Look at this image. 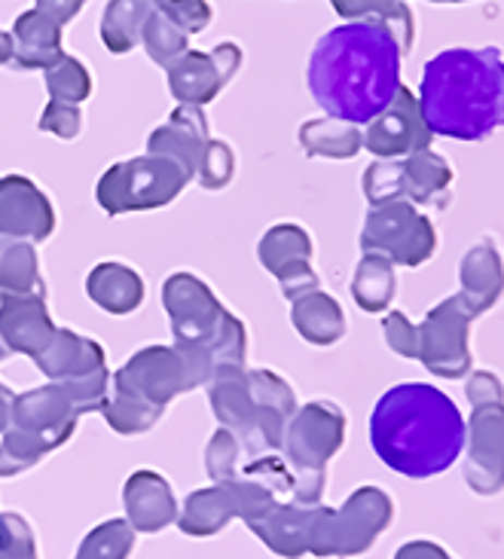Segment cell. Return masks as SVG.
I'll return each mask as SVG.
<instances>
[{
  "label": "cell",
  "mask_w": 504,
  "mask_h": 559,
  "mask_svg": "<svg viewBox=\"0 0 504 559\" xmlns=\"http://www.w3.org/2000/svg\"><path fill=\"white\" fill-rule=\"evenodd\" d=\"M400 46L376 22H346L321 37L309 59V92L327 117L373 122L400 92Z\"/></svg>",
  "instance_id": "obj_1"
},
{
  "label": "cell",
  "mask_w": 504,
  "mask_h": 559,
  "mask_svg": "<svg viewBox=\"0 0 504 559\" xmlns=\"http://www.w3.org/2000/svg\"><path fill=\"white\" fill-rule=\"evenodd\" d=\"M465 419L456 401L425 382L395 385L370 416V443L382 462L404 477L443 474L465 450Z\"/></svg>",
  "instance_id": "obj_2"
},
{
  "label": "cell",
  "mask_w": 504,
  "mask_h": 559,
  "mask_svg": "<svg viewBox=\"0 0 504 559\" xmlns=\"http://www.w3.org/2000/svg\"><path fill=\"white\" fill-rule=\"evenodd\" d=\"M419 110L428 132L480 141L504 126V59L495 46L446 49L425 64Z\"/></svg>",
  "instance_id": "obj_3"
},
{
  "label": "cell",
  "mask_w": 504,
  "mask_h": 559,
  "mask_svg": "<svg viewBox=\"0 0 504 559\" xmlns=\"http://www.w3.org/2000/svg\"><path fill=\"white\" fill-rule=\"evenodd\" d=\"M392 499L380 486H361L349 501L331 511L319 504L309 530V554L315 557H358L373 547L382 532L392 523Z\"/></svg>",
  "instance_id": "obj_4"
},
{
  "label": "cell",
  "mask_w": 504,
  "mask_h": 559,
  "mask_svg": "<svg viewBox=\"0 0 504 559\" xmlns=\"http://www.w3.org/2000/svg\"><path fill=\"white\" fill-rule=\"evenodd\" d=\"M190 175L163 156H137L110 166L95 187V199L110 217L129 212H153L181 197Z\"/></svg>",
  "instance_id": "obj_5"
},
{
  "label": "cell",
  "mask_w": 504,
  "mask_h": 559,
  "mask_svg": "<svg viewBox=\"0 0 504 559\" xmlns=\"http://www.w3.org/2000/svg\"><path fill=\"white\" fill-rule=\"evenodd\" d=\"M361 248L364 254L385 258L392 266H422L437 248V233L425 214L400 199L367 212Z\"/></svg>",
  "instance_id": "obj_6"
},
{
  "label": "cell",
  "mask_w": 504,
  "mask_h": 559,
  "mask_svg": "<svg viewBox=\"0 0 504 559\" xmlns=\"http://www.w3.org/2000/svg\"><path fill=\"white\" fill-rule=\"evenodd\" d=\"M473 316L465 309V302L456 297H446L437 302L425 321L416 328L419 331V361L425 364L428 373L443 379L468 377L471 370V348H468V331Z\"/></svg>",
  "instance_id": "obj_7"
},
{
  "label": "cell",
  "mask_w": 504,
  "mask_h": 559,
  "mask_svg": "<svg viewBox=\"0 0 504 559\" xmlns=\"http://www.w3.org/2000/svg\"><path fill=\"white\" fill-rule=\"evenodd\" d=\"M163 306L171 318L175 343L199 346L205 352L212 348L214 336L220 333L229 316L212 294V287L190 273L168 275L163 285Z\"/></svg>",
  "instance_id": "obj_8"
},
{
  "label": "cell",
  "mask_w": 504,
  "mask_h": 559,
  "mask_svg": "<svg viewBox=\"0 0 504 559\" xmlns=\"http://www.w3.org/2000/svg\"><path fill=\"white\" fill-rule=\"evenodd\" d=\"M346 413L331 401H309L297 407L285 425L281 450L288 453L293 471H324V465L343 450Z\"/></svg>",
  "instance_id": "obj_9"
},
{
  "label": "cell",
  "mask_w": 504,
  "mask_h": 559,
  "mask_svg": "<svg viewBox=\"0 0 504 559\" xmlns=\"http://www.w3.org/2000/svg\"><path fill=\"white\" fill-rule=\"evenodd\" d=\"M113 389L135 394L141 401H151L156 407H166L181 392H190V377L178 348L147 346L135 352L129 364L113 377Z\"/></svg>",
  "instance_id": "obj_10"
},
{
  "label": "cell",
  "mask_w": 504,
  "mask_h": 559,
  "mask_svg": "<svg viewBox=\"0 0 504 559\" xmlns=\"http://www.w3.org/2000/svg\"><path fill=\"white\" fill-rule=\"evenodd\" d=\"M242 64V49L236 44L214 46L212 52L187 49L171 71H168V90L178 98L181 107L208 105L217 98V92L227 86Z\"/></svg>",
  "instance_id": "obj_11"
},
{
  "label": "cell",
  "mask_w": 504,
  "mask_h": 559,
  "mask_svg": "<svg viewBox=\"0 0 504 559\" xmlns=\"http://www.w3.org/2000/svg\"><path fill=\"white\" fill-rule=\"evenodd\" d=\"M465 428V480L477 496L489 499L504 489V404L473 407L471 423Z\"/></svg>",
  "instance_id": "obj_12"
},
{
  "label": "cell",
  "mask_w": 504,
  "mask_h": 559,
  "mask_svg": "<svg viewBox=\"0 0 504 559\" xmlns=\"http://www.w3.org/2000/svg\"><path fill=\"white\" fill-rule=\"evenodd\" d=\"M431 132H428L422 110H419V98L412 95L407 86H400L395 102L382 110L373 122H367V132L361 135L364 147L380 159H397V156H416V153L428 151L431 144Z\"/></svg>",
  "instance_id": "obj_13"
},
{
  "label": "cell",
  "mask_w": 504,
  "mask_h": 559,
  "mask_svg": "<svg viewBox=\"0 0 504 559\" xmlns=\"http://www.w3.org/2000/svg\"><path fill=\"white\" fill-rule=\"evenodd\" d=\"M52 229H56V212L37 183L22 175L0 178V239L37 245L46 242Z\"/></svg>",
  "instance_id": "obj_14"
},
{
  "label": "cell",
  "mask_w": 504,
  "mask_h": 559,
  "mask_svg": "<svg viewBox=\"0 0 504 559\" xmlns=\"http://www.w3.org/2000/svg\"><path fill=\"white\" fill-rule=\"evenodd\" d=\"M80 423V413L68 401V394L59 382H49L40 389H31L25 394H15L13 401V425L31 438L46 443V450H59L64 440L71 438Z\"/></svg>",
  "instance_id": "obj_15"
},
{
  "label": "cell",
  "mask_w": 504,
  "mask_h": 559,
  "mask_svg": "<svg viewBox=\"0 0 504 559\" xmlns=\"http://www.w3.org/2000/svg\"><path fill=\"white\" fill-rule=\"evenodd\" d=\"M56 331L59 328L52 324L49 309H46V290L0 297V340L7 352L37 358L49 346Z\"/></svg>",
  "instance_id": "obj_16"
},
{
  "label": "cell",
  "mask_w": 504,
  "mask_h": 559,
  "mask_svg": "<svg viewBox=\"0 0 504 559\" xmlns=\"http://www.w3.org/2000/svg\"><path fill=\"white\" fill-rule=\"evenodd\" d=\"M208 141L212 138H208L205 114L199 107H175V114L151 135L147 151H151V156H163V159L178 163L193 178V175H199Z\"/></svg>",
  "instance_id": "obj_17"
},
{
  "label": "cell",
  "mask_w": 504,
  "mask_h": 559,
  "mask_svg": "<svg viewBox=\"0 0 504 559\" xmlns=\"http://www.w3.org/2000/svg\"><path fill=\"white\" fill-rule=\"evenodd\" d=\"M125 520L135 532L153 535L171 523H178V501L163 474L156 471H135L122 486Z\"/></svg>",
  "instance_id": "obj_18"
},
{
  "label": "cell",
  "mask_w": 504,
  "mask_h": 559,
  "mask_svg": "<svg viewBox=\"0 0 504 559\" xmlns=\"http://www.w3.org/2000/svg\"><path fill=\"white\" fill-rule=\"evenodd\" d=\"M458 278H461L458 300L465 302V309L473 318L489 312L504 294V263L499 248L489 239L473 245L458 266Z\"/></svg>",
  "instance_id": "obj_19"
},
{
  "label": "cell",
  "mask_w": 504,
  "mask_h": 559,
  "mask_svg": "<svg viewBox=\"0 0 504 559\" xmlns=\"http://www.w3.org/2000/svg\"><path fill=\"white\" fill-rule=\"evenodd\" d=\"M315 520V508H300L293 501H278L269 514H263L248 530L257 535L273 554L285 559H300L309 554V530Z\"/></svg>",
  "instance_id": "obj_20"
},
{
  "label": "cell",
  "mask_w": 504,
  "mask_h": 559,
  "mask_svg": "<svg viewBox=\"0 0 504 559\" xmlns=\"http://www.w3.org/2000/svg\"><path fill=\"white\" fill-rule=\"evenodd\" d=\"M61 25L34 7L15 19L13 28V64L31 71H49L61 59Z\"/></svg>",
  "instance_id": "obj_21"
},
{
  "label": "cell",
  "mask_w": 504,
  "mask_h": 559,
  "mask_svg": "<svg viewBox=\"0 0 504 559\" xmlns=\"http://www.w3.org/2000/svg\"><path fill=\"white\" fill-rule=\"evenodd\" d=\"M34 364L40 367V373L49 377L52 382L61 379L86 377L105 364V348L98 346L95 340H86L74 331H56V336L49 340V346L34 358Z\"/></svg>",
  "instance_id": "obj_22"
},
{
  "label": "cell",
  "mask_w": 504,
  "mask_h": 559,
  "mask_svg": "<svg viewBox=\"0 0 504 559\" xmlns=\"http://www.w3.org/2000/svg\"><path fill=\"white\" fill-rule=\"evenodd\" d=\"M86 294L110 316H132L144 302V282L122 263H98L86 278Z\"/></svg>",
  "instance_id": "obj_23"
},
{
  "label": "cell",
  "mask_w": 504,
  "mask_h": 559,
  "mask_svg": "<svg viewBox=\"0 0 504 559\" xmlns=\"http://www.w3.org/2000/svg\"><path fill=\"white\" fill-rule=\"evenodd\" d=\"M290 321L297 333L312 346H334L346 333V316L331 294L312 290L290 306Z\"/></svg>",
  "instance_id": "obj_24"
},
{
  "label": "cell",
  "mask_w": 504,
  "mask_h": 559,
  "mask_svg": "<svg viewBox=\"0 0 504 559\" xmlns=\"http://www.w3.org/2000/svg\"><path fill=\"white\" fill-rule=\"evenodd\" d=\"M400 163H404V199L410 205H441L443 209L449 202L453 168L446 166L443 156L422 151Z\"/></svg>",
  "instance_id": "obj_25"
},
{
  "label": "cell",
  "mask_w": 504,
  "mask_h": 559,
  "mask_svg": "<svg viewBox=\"0 0 504 559\" xmlns=\"http://www.w3.org/2000/svg\"><path fill=\"white\" fill-rule=\"evenodd\" d=\"M229 520H236V508L229 501V492L224 486H208V489H196L183 501V511L178 516V526L183 535L193 538H208L227 530Z\"/></svg>",
  "instance_id": "obj_26"
},
{
  "label": "cell",
  "mask_w": 504,
  "mask_h": 559,
  "mask_svg": "<svg viewBox=\"0 0 504 559\" xmlns=\"http://www.w3.org/2000/svg\"><path fill=\"white\" fill-rule=\"evenodd\" d=\"M300 147L309 156H324V159H351L364 147L358 126L321 117V120H305L300 126Z\"/></svg>",
  "instance_id": "obj_27"
},
{
  "label": "cell",
  "mask_w": 504,
  "mask_h": 559,
  "mask_svg": "<svg viewBox=\"0 0 504 559\" xmlns=\"http://www.w3.org/2000/svg\"><path fill=\"white\" fill-rule=\"evenodd\" d=\"M334 10L346 15L351 22H376L400 46V52L412 49V13L407 3H392V0H336Z\"/></svg>",
  "instance_id": "obj_28"
},
{
  "label": "cell",
  "mask_w": 504,
  "mask_h": 559,
  "mask_svg": "<svg viewBox=\"0 0 504 559\" xmlns=\"http://www.w3.org/2000/svg\"><path fill=\"white\" fill-rule=\"evenodd\" d=\"M397 278L395 266L380 254H364L355 278H351V297L364 312H385L395 300Z\"/></svg>",
  "instance_id": "obj_29"
},
{
  "label": "cell",
  "mask_w": 504,
  "mask_h": 559,
  "mask_svg": "<svg viewBox=\"0 0 504 559\" xmlns=\"http://www.w3.org/2000/svg\"><path fill=\"white\" fill-rule=\"evenodd\" d=\"M260 263L278 278V275L312 260V239L300 224H278L257 245Z\"/></svg>",
  "instance_id": "obj_30"
},
{
  "label": "cell",
  "mask_w": 504,
  "mask_h": 559,
  "mask_svg": "<svg viewBox=\"0 0 504 559\" xmlns=\"http://www.w3.org/2000/svg\"><path fill=\"white\" fill-rule=\"evenodd\" d=\"M153 13V3H132V0H113L107 3L101 15V40L113 56H125L141 44V31L147 15Z\"/></svg>",
  "instance_id": "obj_31"
},
{
  "label": "cell",
  "mask_w": 504,
  "mask_h": 559,
  "mask_svg": "<svg viewBox=\"0 0 504 559\" xmlns=\"http://www.w3.org/2000/svg\"><path fill=\"white\" fill-rule=\"evenodd\" d=\"M0 290L3 294H37L46 290L34 245L0 239Z\"/></svg>",
  "instance_id": "obj_32"
},
{
  "label": "cell",
  "mask_w": 504,
  "mask_h": 559,
  "mask_svg": "<svg viewBox=\"0 0 504 559\" xmlns=\"http://www.w3.org/2000/svg\"><path fill=\"white\" fill-rule=\"evenodd\" d=\"M163 409L166 407H156L151 401H141L135 394L113 389V394H107L101 413H105L107 425L117 435H144V431H151L153 425L159 423Z\"/></svg>",
  "instance_id": "obj_33"
},
{
  "label": "cell",
  "mask_w": 504,
  "mask_h": 559,
  "mask_svg": "<svg viewBox=\"0 0 504 559\" xmlns=\"http://www.w3.org/2000/svg\"><path fill=\"white\" fill-rule=\"evenodd\" d=\"M141 44L147 49V56H151L159 68H166V71H171V68L187 56V34H183L166 13H159L156 3H153V13L147 15V22H144Z\"/></svg>",
  "instance_id": "obj_34"
},
{
  "label": "cell",
  "mask_w": 504,
  "mask_h": 559,
  "mask_svg": "<svg viewBox=\"0 0 504 559\" xmlns=\"http://www.w3.org/2000/svg\"><path fill=\"white\" fill-rule=\"evenodd\" d=\"M135 547V530L129 520H107L83 538L74 559H129Z\"/></svg>",
  "instance_id": "obj_35"
},
{
  "label": "cell",
  "mask_w": 504,
  "mask_h": 559,
  "mask_svg": "<svg viewBox=\"0 0 504 559\" xmlns=\"http://www.w3.org/2000/svg\"><path fill=\"white\" fill-rule=\"evenodd\" d=\"M46 92L49 102H64V105H80L92 95V76L83 68V61L74 56H61L49 71H46Z\"/></svg>",
  "instance_id": "obj_36"
},
{
  "label": "cell",
  "mask_w": 504,
  "mask_h": 559,
  "mask_svg": "<svg viewBox=\"0 0 504 559\" xmlns=\"http://www.w3.org/2000/svg\"><path fill=\"white\" fill-rule=\"evenodd\" d=\"M244 377H248V392H251L254 407L275 413L281 419H290L297 413V394L278 373H273V370H244Z\"/></svg>",
  "instance_id": "obj_37"
},
{
  "label": "cell",
  "mask_w": 504,
  "mask_h": 559,
  "mask_svg": "<svg viewBox=\"0 0 504 559\" xmlns=\"http://www.w3.org/2000/svg\"><path fill=\"white\" fill-rule=\"evenodd\" d=\"M364 197L373 209L388 205V202H400L404 199V163L400 159H380L367 168Z\"/></svg>",
  "instance_id": "obj_38"
},
{
  "label": "cell",
  "mask_w": 504,
  "mask_h": 559,
  "mask_svg": "<svg viewBox=\"0 0 504 559\" xmlns=\"http://www.w3.org/2000/svg\"><path fill=\"white\" fill-rule=\"evenodd\" d=\"M44 455H49L46 443L19 431V428H10L3 435V443H0V477H15L22 471L34 468Z\"/></svg>",
  "instance_id": "obj_39"
},
{
  "label": "cell",
  "mask_w": 504,
  "mask_h": 559,
  "mask_svg": "<svg viewBox=\"0 0 504 559\" xmlns=\"http://www.w3.org/2000/svg\"><path fill=\"white\" fill-rule=\"evenodd\" d=\"M239 459H242V443H239V438L232 431H227V428L214 431L212 443L205 450V468H208V477H212L214 484L232 480L239 474Z\"/></svg>",
  "instance_id": "obj_40"
},
{
  "label": "cell",
  "mask_w": 504,
  "mask_h": 559,
  "mask_svg": "<svg viewBox=\"0 0 504 559\" xmlns=\"http://www.w3.org/2000/svg\"><path fill=\"white\" fill-rule=\"evenodd\" d=\"M59 385L68 394V401L74 404L76 413L86 416V413H95V409L105 407L110 377H107V367H98V370H92L86 377L61 379Z\"/></svg>",
  "instance_id": "obj_41"
},
{
  "label": "cell",
  "mask_w": 504,
  "mask_h": 559,
  "mask_svg": "<svg viewBox=\"0 0 504 559\" xmlns=\"http://www.w3.org/2000/svg\"><path fill=\"white\" fill-rule=\"evenodd\" d=\"M0 559H37L34 532L22 514H0Z\"/></svg>",
  "instance_id": "obj_42"
},
{
  "label": "cell",
  "mask_w": 504,
  "mask_h": 559,
  "mask_svg": "<svg viewBox=\"0 0 504 559\" xmlns=\"http://www.w3.org/2000/svg\"><path fill=\"white\" fill-rule=\"evenodd\" d=\"M232 171H236V159L232 151L224 141H208L205 156H202V166H199V183L205 190H224L232 181Z\"/></svg>",
  "instance_id": "obj_43"
},
{
  "label": "cell",
  "mask_w": 504,
  "mask_h": 559,
  "mask_svg": "<svg viewBox=\"0 0 504 559\" xmlns=\"http://www.w3.org/2000/svg\"><path fill=\"white\" fill-rule=\"evenodd\" d=\"M80 126H83L80 107L64 105V102H49L44 117H40V132L61 138V141H71V138L80 135Z\"/></svg>",
  "instance_id": "obj_44"
},
{
  "label": "cell",
  "mask_w": 504,
  "mask_h": 559,
  "mask_svg": "<svg viewBox=\"0 0 504 559\" xmlns=\"http://www.w3.org/2000/svg\"><path fill=\"white\" fill-rule=\"evenodd\" d=\"M156 10L159 13H166L178 28L190 37V34H196L208 25V19H212V7L208 3H202V0H181V3H156Z\"/></svg>",
  "instance_id": "obj_45"
},
{
  "label": "cell",
  "mask_w": 504,
  "mask_h": 559,
  "mask_svg": "<svg viewBox=\"0 0 504 559\" xmlns=\"http://www.w3.org/2000/svg\"><path fill=\"white\" fill-rule=\"evenodd\" d=\"M382 331H385V343L400 358H416L419 355V331H416V324H410V318L404 316V312H392V316L385 318Z\"/></svg>",
  "instance_id": "obj_46"
},
{
  "label": "cell",
  "mask_w": 504,
  "mask_h": 559,
  "mask_svg": "<svg viewBox=\"0 0 504 559\" xmlns=\"http://www.w3.org/2000/svg\"><path fill=\"white\" fill-rule=\"evenodd\" d=\"M465 392H468V401H471L473 407H492V404H502L504 401V385L489 370H477L468 379V389Z\"/></svg>",
  "instance_id": "obj_47"
},
{
  "label": "cell",
  "mask_w": 504,
  "mask_h": 559,
  "mask_svg": "<svg viewBox=\"0 0 504 559\" xmlns=\"http://www.w3.org/2000/svg\"><path fill=\"white\" fill-rule=\"evenodd\" d=\"M278 285L285 290V297L293 302L305 294H312V290H319V273L312 270V263H300V266H290L278 275Z\"/></svg>",
  "instance_id": "obj_48"
},
{
  "label": "cell",
  "mask_w": 504,
  "mask_h": 559,
  "mask_svg": "<svg viewBox=\"0 0 504 559\" xmlns=\"http://www.w3.org/2000/svg\"><path fill=\"white\" fill-rule=\"evenodd\" d=\"M34 7H40L52 22H59L61 28H64L71 19H76V13L83 10V3H80V0H64V3H59V0H40V3H34Z\"/></svg>",
  "instance_id": "obj_49"
},
{
  "label": "cell",
  "mask_w": 504,
  "mask_h": 559,
  "mask_svg": "<svg viewBox=\"0 0 504 559\" xmlns=\"http://www.w3.org/2000/svg\"><path fill=\"white\" fill-rule=\"evenodd\" d=\"M395 559H453L441 545L434 542H407L395 554Z\"/></svg>",
  "instance_id": "obj_50"
},
{
  "label": "cell",
  "mask_w": 504,
  "mask_h": 559,
  "mask_svg": "<svg viewBox=\"0 0 504 559\" xmlns=\"http://www.w3.org/2000/svg\"><path fill=\"white\" fill-rule=\"evenodd\" d=\"M13 401H15V394L0 382V435H7V431H10V425H13Z\"/></svg>",
  "instance_id": "obj_51"
},
{
  "label": "cell",
  "mask_w": 504,
  "mask_h": 559,
  "mask_svg": "<svg viewBox=\"0 0 504 559\" xmlns=\"http://www.w3.org/2000/svg\"><path fill=\"white\" fill-rule=\"evenodd\" d=\"M13 61V34L0 31V64Z\"/></svg>",
  "instance_id": "obj_52"
},
{
  "label": "cell",
  "mask_w": 504,
  "mask_h": 559,
  "mask_svg": "<svg viewBox=\"0 0 504 559\" xmlns=\"http://www.w3.org/2000/svg\"><path fill=\"white\" fill-rule=\"evenodd\" d=\"M7 355H10V352H7V346H3V340H0V361H3Z\"/></svg>",
  "instance_id": "obj_53"
}]
</instances>
